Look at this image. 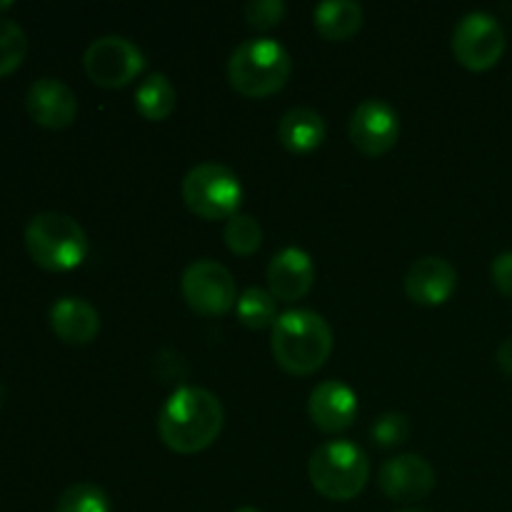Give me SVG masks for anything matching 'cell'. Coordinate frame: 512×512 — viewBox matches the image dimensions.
<instances>
[{
	"label": "cell",
	"instance_id": "6da1fadb",
	"mask_svg": "<svg viewBox=\"0 0 512 512\" xmlns=\"http://www.w3.org/2000/svg\"><path fill=\"white\" fill-rule=\"evenodd\" d=\"M223 403L205 388H178L158 415L160 440L173 453L195 455L210 448L223 430Z\"/></svg>",
	"mask_w": 512,
	"mask_h": 512
},
{
	"label": "cell",
	"instance_id": "7a4b0ae2",
	"mask_svg": "<svg viewBox=\"0 0 512 512\" xmlns=\"http://www.w3.org/2000/svg\"><path fill=\"white\" fill-rule=\"evenodd\" d=\"M270 330L275 363L290 375L315 373L333 353V330L328 320L313 310H288L278 315Z\"/></svg>",
	"mask_w": 512,
	"mask_h": 512
},
{
	"label": "cell",
	"instance_id": "3957f363",
	"mask_svg": "<svg viewBox=\"0 0 512 512\" xmlns=\"http://www.w3.org/2000/svg\"><path fill=\"white\" fill-rule=\"evenodd\" d=\"M293 70L288 50L273 38L240 43L228 60V80L245 98H268L285 88Z\"/></svg>",
	"mask_w": 512,
	"mask_h": 512
},
{
	"label": "cell",
	"instance_id": "277c9868",
	"mask_svg": "<svg viewBox=\"0 0 512 512\" xmlns=\"http://www.w3.org/2000/svg\"><path fill=\"white\" fill-rule=\"evenodd\" d=\"M25 250L45 270L65 273L78 268L88 255V235L78 220L65 213H38L25 228Z\"/></svg>",
	"mask_w": 512,
	"mask_h": 512
},
{
	"label": "cell",
	"instance_id": "5b68a950",
	"mask_svg": "<svg viewBox=\"0 0 512 512\" xmlns=\"http://www.w3.org/2000/svg\"><path fill=\"white\" fill-rule=\"evenodd\" d=\"M308 475L313 488L323 498L345 503L363 493L368 485L370 460L360 445L348 440H330L310 455Z\"/></svg>",
	"mask_w": 512,
	"mask_h": 512
},
{
	"label": "cell",
	"instance_id": "8992f818",
	"mask_svg": "<svg viewBox=\"0 0 512 512\" xmlns=\"http://www.w3.org/2000/svg\"><path fill=\"white\" fill-rule=\"evenodd\" d=\"M183 200L203 220H230L243 203L238 175L218 163H200L183 178Z\"/></svg>",
	"mask_w": 512,
	"mask_h": 512
},
{
	"label": "cell",
	"instance_id": "52a82bcc",
	"mask_svg": "<svg viewBox=\"0 0 512 512\" xmlns=\"http://www.w3.org/2000/svg\"><path fill=\"white\" fill-rule=\"evenodd\" d=\"M88 78L100 88H125L145 68V55L133 40L123 35H103L93 40L83 55Z\"/></svg>",
	"mask_w": 512,
	"mask_h": 512
},
{
	"label": "cell",
	"instance_id": "ba28073f",
	"mask_svg": "<svg viewBox=\"0 0 512 512\" xmlns=\"http://www.w3.org/2000/svg\"><path fill=\"white\" fill-rule=\"evenodd\" d=\"M505 30L490 13H468L453 30V55L463 68L483 73L495 68L505 53Z\"/></svg>",
	"mask_w": 512,
	"mask_h": 512
},
{
	"label": "cell",
	"instance_id": "9c48e42d",
	"mask_svg": "<svg viewBox=\"0 0 512 512\" xmlns=\"http://www.w3.org/2000/svg\"><path fill=\"white\" fill-rule=\"evenodd\" d=\"M180 290H183L185 303L195 313L208 315V318L225 315L238 305L233 275L215 260H195L193 265H188L180 280Z\"/></svg>",
	"mask_w": 512,
	"mask_h": 512
},
{
	"label": "cell",
	"instance_id": "30bf717a",
	"mask_svg": "<svg viewBox=\"0 0 512 512\" xmlns=\"http://www.w3.org/2000/svg\"><path fill=\"white\" fill-rule=\"evenodd\" d=\"M350 140L365 155H385L400 138V115L380 98L363 100L350 115Z\"/></svg>",
	"mask_w": 512,
	"mask_h": 512
},
{
	"label": "cell",
	"instance_id": "8fae6325",
	"mask_svg": "<svg viewBox=\"0 0 512 512\" xmlns=\"http://www.w3.org/2000/svg\"><path fill=\"white\" fill-rule=\"evenodd\" d=\"M380 490L395 503H418L435 488V470L423 455L405 453L385 460L378 475Z\"/></svg>",
	"mask_w": 512,
	"mask_h": 512
},
{
	"label": "cell",
	"instance_id": "7c38bea8",
	"mask_svg": "<svg viewBox=\"0 0 512 512\" xmlns=\"http://www.w3.org/2000/svg\"><path fill=\"white\" fill-rule=\"evenodd\" d=\"M25 110L43 128L65 130L78 115V100L63 80L40 78L25 93Z\"/></svg>",
	"mask_w": 512,
	"mask_h": 512
},
{
	"label": "cell",
	"instance_id": "4fadbf2b",
	"mask_svg": "<svg viewBox=\"0 0 512 512\" xmlns=\"http://www.w3.org/2000/svg\"><path fill=\"white\" fill-rule=\"evenodd\" d=\"M455 288H458V273L453 265L438 255H428L410 265L408 275H405V293L413 303L425 305V308H435L453 298Z\"/></svg>",
	"mask_w": 512,
	"mask_h": 512
},
{
	"label": "cell",
	"instance_id": "5bb4252c",
	"mask_svg": "<svg viewBox=\"0 0 512 512\" xmlns=\"http://www.w3.org/2000/svg\"><path fill=\"white\" fill-rule=\"evenodd\" d=\"M308 413L323 433H343L358 418V398L340 380H325L310 393Z\"/></svg>",
	"mask_w": 512,
	"mask_h": 512
},
{
	"label": "cell",
	"instance_id": "9a60e30c",
	"mask_svg": "<svg viewBox=\"0 0 512 512\" xmlns=\"http://www.w3.org/2000/svg\"><path fill=\"white\" fill-rule=\"evenodd\" d=\"M315 283V265L300 248H285L268 265V288L275 300L295 303L305 298Z\"/></svg>",
	"mask_w": 512,
	"mask_h": 512
},
{
	"label": "cell",
	"instance_id": "2e32d148",
	"mask_svg": "<svg viewBox=\"0 0 512 512\" xmlns=\"http://www.w3.org/2000/svg\"><path fill=\"white\" fill-rule=\"evenodd\" d=\"M50 328L63 343L88 345L100 333V313L83 298H60L50 308Z\"/></svg>",
	"mask_w": 512,
	"mask_h": 512
},
{
	"label": "cell",
	"instance_id": "e0dca14e",
	"mask_svg": "<svg viewBox=\"0 0 512 512\" xmlns=\"http://www.w3.org/2000/svg\"><path fill=\"white\" fill-rule=\"evenodd\" d=\"M325 120L313 108H290L278 123V140L290 153H313L325 140Z\"/></svg>",
	"mask_w": 512,
	"mask_h": 512
},
{
	"label": "cell",
	"instance_id": "ac0fdd59",
	"mask_svg": "<svg viewBox=\"0 0 512 512\" xmlns=\"http://www.w3.org/2000/svg\"><path fill=\"white\" fill-rule=\"evenodd\" d=\"M315 30L325 40L343 43L363 28V8L353 0H325L313 10Z\"/></svg>",
	"mask_w": 512,
	"mask_h": 512
},
{
	"label": "cell",
	"instance_id": "d6986e66",
	"mask_svg": "<svg viewBox=\"0 0 512 512\" xmlns=\"http://www.w3.org/2000/svg\"><path fill=\"white\" fill-rule=\"evenodd\" d=\"M175 103H178V95H175L168 75L163 73L148 75L135 90V108L150 123H160V120L168 118L175 110Z\"/></svg>",
	"mask_w": 512,
	"mask_h": 512
},
{
	"label": "cell",
	"instance_id": "ffe728a7",
	"mask_svg": "<svg viewBox=\"0 0 512 512\" xmlns=\"http://www.w3.org/2000/svg\"><path fill=\"white\" fill-rule=\"evenodd\" d=\"M238 318L245 328L265 330L273 328L278 320V305L270 290L265 288H248L238 298Z\"/></svg>",
	"mask_w": 512,
	"mask_h": 512
},
{
	"label": "cell",
	"instance_id": "44dd1931",
	"mask_svg": "<svg viewBox=\"0 0 512 512\" xmlns=\"http://www.w3.org/2000/svg\"><path fill=\"white\" fill-rule=\"evenodd\" d=\"M223 240L225 245H228L230 253L253 255L258 253L260 245H263V228H260V223L253 215L238 213L225 223Z\"/></svg>",
	"mask_w": 512,
	"mask_h": 512
},
{
	"label": "cell",
	"instance_id": "7402d4cb",
	"mask_svg": "<svg viewBox=\"0 0 512 512\" xmlns=\"http://www.w3.org/2000/svg\"><path fill=\"white\" fill-rule=\"evenodd\" d=\"M55 512H110V498L93 483H78L63 490Z\"/></svg>",
	"mask_w": 512,
	"mask_h": 512
},
{
	"label": "cell",
	"instance_id": "603a6c76",
	"mask_svg": "<svg viewBox=\"0 0 512 512\" xmlns=\"http://www.w3.org/2000/svg\"><path fill=\"white\" fill-rule=\"evenodd\" d=\"M28 55V35L15 20L0 15V78L13 73Z\"/></svg>",
	"mask_w": 512,
	"mask_h": 512
},
{
	"label": "cell",
	"instance_id": "cb8c5ba5",
	"mask_svg": "<svg viewBox=\"0 0 512 512\" xmlns=\"http://www.w3.org/2000/svg\"><path fill=\"white\" fill-rule=\"evenodd\" d=\"M410 438V423L403 413H383L370 428V440L378 448H398Z\"/></svg>",
	"mask_w": 512,
	"mask_h": 512
},
{
	"label": "cell",
	"instance_id": "d4e9b609",
	"mask_svg": "<svg viewBox=\"0 0 512 512\" xmlns=\"http://www.w3.org/2000/svg\"><path fill=\"white\" fill-rule=\"evenodd\" d=\"M243 15L250 28L270 30L285 18V3L283 0H250L243 8Z\"/></svg>",
	"mask_w": 512,
	"mask_h": 512
},
{
	"label": "cell",
	"instance_id": "484cf974",
	"mask_svg": "<svg viewBox=\"0 0 512 512\" xmlns=\"http://www.w3.org/2000/svg\"><path fill=\"white\" fill-rule=\"evenodd\" d=\"M490 278H493V285L505 298H512V250L500 253L493 260V265H490Z\"/></svg>",
	"mask_w": 512,
	"mask_h": 512
},
{
	"label": "cell",
	"instance_id": "4316f807",
	"mask_svg": "<svg viewBox=\"0 0 512 512\" xmlns=\"http://www.w3.org/2000/svg\"><path fill=\"white\" fill-rule=\"evenodd\" d=\"M495 360H498L500 370L512 378V338L503 340V345H500L498 353H495Z\"/></svg>",
	"mask_w": 512,
	"mask_h": 512
},
{
	"label": "cell",
	"instance_id": "83f0119b",
	"mask_svg": "<svg viewBox=\"0 0 512 512\" xmlns=\"http://www.w3.org/2000/svg\"><path fill=\"white\" fill-rule=\"evenodd\" d=\"M13 8V0H0V10H8Z\"/></svg>",
	"mask_w": 512,
	"mask_h": 512
},
{
	"label": "cell",
	"instance_id": "f1b7e54d",
	"mask_svg": "<svg viewBox=\"0 0 512 512\" xmlns=\"http://www.w3.org/2000/svg\"><path fill=\"white\" fill-rule=\"evenodd\" d=\"M235 512H260L258 508H238Z\"/></svg>",
	"mask_w": 512,
	"mask_h": 512
},
{
	"label": "cell",
	"instance_id": "f546056e",
	"mask_svg": "<svg viewBox=\"0 0 512 512\" xmlns=\"http://www.w3.org/2000/svg\"><path fill=\"white\" fill-rule=\"evenodd\" d=\"M3 393H5V390H3V383H0V403H3Z\"/></svg>",
	"mask_w": 512,
	"mask_h": 512
},
{
	"label": "cell",
	"instance_id": "4dcf8cb0",
	"mask_svg": "<svg viewBox=\"0 0 512 512\" xmlns=\"http://www.w3.org/2000/svg\"><path fill=\"white\" fill-rule=\"evenodd\" d=\"M398 512H425V510H398Z\"/></svg>",
	"mask_w": 512,
	"mask_h": 512
}]
</instances>
